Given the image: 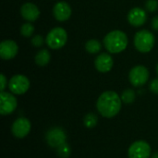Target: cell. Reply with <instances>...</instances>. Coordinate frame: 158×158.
<instances>
[{
  "instance_id": "obj_1",
  "label": "cell",
  "mask_w": 158,
  "mask_h": 158,
  "mask_svg": "<svg viewBox=\"0 0 158 158\" xmlns=\"http://www.w3.org/2000/svg\"><path fill=\"white\" fill-rule=\"evenodd\" d=\"M122 106L121 97L113 91L104 92L96 102V108L101 116L111 118L117 116Z\"/></svg>"
},
{
  "instance_id": "obj_2",
  "label": "cell",
  "mask_w": 158,
  "mask_h": 158,
  "mask_svg": "<svg viewBox=\"0 0 158 158\" xmlns=\"http://www.w3.org/2000/svg\"><path fill=\"white\" fill-rule=\"evenodd\" d=\"M104 45L111 54L120 53L124 51L128 45V37L126 33L121 31H112L104 38Z\"/></svg>"
},
{
  "instance_id": "obj_3",
  "label": "cell",
  "mask_w": 158,
  "mask_h": 158,
  "mask_svg": "<svg viewBox=\"0 0 158 158\" xmlns=\"http://www.w3.org/2000/svg\"><path fill=\"white\" fill-rule=\"evenodd\" d=\"M154 44L155 36L151 31L147 30H142L136 32L134 36V45L139 52L148 53L153 49Z\"/></svg>"
},
{
  "instance_id": "obj_4",
  "label": "cell",
  "mask_w": 158,
  "mask_h": 158,
  "mask_svg": "<svg viewBox=\"0 0 158 158\" xmlns=\"http://www.w3.org/2000/svg\"><path fill=\"white\" fill-rule=\"evenodd\" d=\"M68 41V33L66 30L61 27H56L52 29L46 38L45 43L51 49H59L62 48Z\"/></svg>"
},
{
  "instance_id": "obj_5",
  "label": "cell",
  "mask_w": 158,
  "mask_h": 158,
  "mask_svg": "<svg viewBox=\"0 0 158 158\" xmlns=\"http://www.w3.org/2000/svg\"><path fill=\"white\" fill-rule=\"evenodd\" d=\"M8 89L14 94H23L30 89V81L26 76L17 74L9 80Z\"/></svg>"
},
{
  "instance_id": "obj_6",
  "label": "cell",
  "mask_w": 158,
  "mask_h": 158,
  "mask_svg": "<svg viewBox=\"0 0 158 158\" xmlns=\"http://www.w3.org/2000/svg\"><path fill=\"white\" fill-rule=\"evenodd\" d=\"M151 146L145 141L134 142L129 148V158H150L151 156Z\"/></svg>"
},
{
  "instance_id": "obj_7",
  "label": "cell",
  "mask_w": 158,
  "mask_h": 158,
  "mask_svg": "<svg viewBox=\"0 0 158 158\" xmlns=\"http://www.w3.org/2000/svg\"><path fill=\"white\" fill-rule=\"evenodd\" d=\"M131 83L135 87L144 85L149 79V71L144 66H136L132 68L129 73Z\"/></svg>"
},
{
  "instance_id": "obj_8",
  "label": "cell",
  "mask_w": 158,
  "mask_h": 158,
  "mask_svg": "<svg viewBox=\"0 0 158 158\" xmlns=\"http://www.w3.org/2000/svg\"><path fill=\"white\" fill-rule=\"evenodd\" d=\"M17 98L12 94L5 91L0 93V114L2 116H6L13 113L17 108Z\"/></svg>"
},
{
  "instance_id": "obj_9",
  "label": "cell",
  "mask_w": 158,
  "mask_h": 158,
  "mask_svg": "<svg viewBox=\"0 0 158 158\" xmlns=\"http://www.w3.org/2000/svg\"><path fill=\"white\" fill-rule=\"evenodd\" d=\"M31 129V124L28 118H19L13 122L11 127V131L16 138L22 139L30 133Z\"/></svg>"
},
{
  "instance_id": "obj_10",
  "label": "cell",
  "mask_w": 158,
  "mask_h": 158,
  "mask_svg": "<svg viewBox=\"0 0 158 158\" xmlns=\"http://www.w3.org/2000/svg\"><path fill=\"white\" fill-rule=\"evenodd\" d=\"M66 133L60 128H53L46 134V142L50 147L58 148L66 143Z\"/></svg>"
},
{
  "instance_id": "obj_11",
  "label": "cell",
  "mask_w": 158,
  "mask_h": 158,
  "mask_svg": "<svg viewBox=\"0 0 158 158\" xmlns=\"http://www.w3.org/2000/svg\"><path fill=\"white\" fill-rule=\"evenodd\" d=\"M19 47L16 42L12 40H6L0 44V56L4 60H10L18 54Z\"/></svg>"
},
{
  "instance_id": "obj_12",
  "label": "cell",
  "mask_w": 158,
  "mask_h": 158,
  "mask_svg": "<svg viewBox=\"0 0 158 158\" xmlns=\"http://www.w3.org/2000/svg\"><path fill=\"white\" fill-rule=\"evenodd\" d=\"M53 14L56 20L66 21L71 16V7L67 2H58L53 7Z\"/></svg>"
},
{
  "instance_id": "obj_13",
  "label": "cell",
  "mask_w": 158,
  "mask_h": 158,
  "mask_svg": "<svg viewBox=\"0 0 158 158\" xmlns=\"http://www.w3.org/2000/svg\"><path fill=\"white\" fill-rule=\"evenodd\" d=\"M147 19L146 12L141 7H133L128 14V20L131 25L139 27L145 23Z\"/></svg>"
},
{
  "instance_id": "obj_14",
  "label": "cell",
  "mask_w": 158,
  "mask_h": 158,
  "mask_svg": "<svg viewBox=\"0 0 158 158\" xmlns=\"http://www.w3.org/2000/svg\"><path fill=\"white\" fill-rule=\"evenodd\" d=\"M94 66L99 72H108L113 67V58L109 54L102 53L96 57L94 61Z\"/></svg>"
},
{
  "instance_id": "obj_15",
  "label": "cell",
  "mask_w": 158,
  "mask_h": 158,
  "mask_svg": "<svg viewBox=\"0 0 158 158\" xmlns=\"http://www.w3.org/2000/svg\"><path fill=\"white\" fill-rule=\"evenodd\" d=\"M21 17L29 22L35 21L40 17V10L36 5L32 3H25L20 7Z\"/></svg>"
},
{
  "instance_id": "obj_16",
  "label": "cell",
  "mask_w": 158,
  "mask_h": 158,
  "mask_svg": "<svg viewBox=\"0 0 158 158\" xmlns=\"http://www.w3.org/2000/svg\"><path fill=\"white\" fill-rule=\"evenodd\" d=\"M50 59H51V55L47 49H43V50L39 51L34 57L35 63L40 67H44V66L47 65L49 63Z\"/></svg>"
},
{
  "instance_id": "obj_17",
  "label": "cell",
  "mask_w": 158,
  "mask_h": 158,
  "mask_svg": "<svg viewBox=\"0 0 158 158\" xmlns=\"http://www.w3.org/2000/svg\"><path fill=\"white\" fill-rule=\"evenodd\" d=\"M85 49L90 54H96V53H99L101 51L102 44L99 41L92 39V40H89L85 44Z\"/></svg>"
},
{
  "instance_id": "obj_18",
  "label": "cell",
  "mask_w": 158,
  "mask_h": 158,
  "mask_svg": "<svg viewBox=\"0 0 158 158\" xmlns=\"http://www.w3.org/2000/svg\"><path fill=\"white\" fill-rule=\"evenodd\" d=\"M97 121H98V118L95 114L94 113H89L87 114L84 118H83V124L86 128L88 129H92L94 127L96 126L97 124Z\"/></svg>"
},
{
  "instance_id": "obj_19",
  "label": "cell",
  "mask_w": 158,
  "mask_h": 158,
  "mask_svg": "<svg viewBox=\"0 0 158 158\" xmlns=\"http://www.w3.org/2000/svg\"><path fill=\"white\" fill-rule=\"evenodd\" d=\"M135 92L132 89H127L125 90L121 94V100L125 104H131L135 100Z\"/></svg>"
},
{
  "instance_id": "obj_20",
  "label": "cell",
  "mask_w": 158,
  "mask_h": 158,
  "mask_svg": "<svg viewBox=\"0 0 158 158\" xmlns=\"http://www.w3.org/2000/svg\"><path fill=\"white\" fill-rule=\"evenodd\" d=\"M34 31V27L31 22H26L20 27V34L24 37H31Z\"/></svg>"
},
{
  "instance_id": "obj_21",
  "label": "cell",
  "mask_w": 158,
  "mask_h": 158,
  "mask_svg": "<svg viewBox=\"0 0 158 158\" xmlns=\"http://www.w3.org/2000/svg\"><path fill=\"white\" fill-rule=\"evenodd\" d=\"M57 154L61 158H68L70 155V147L65 143L57 148Z\"/></svg>"
},
{
  "instance_id": "obj_22",
  "label": "cell",
  "mask_w": 158,
  "mask_h": 158,
  "mask_svg": "<svg viewBox=\"0 0 158 158\" xmlns=\"http://www.w3.org/2000/svg\"><path fill=\"white\" fill-rule=\"evenodd\" d=\"M145 7L148 11L154 12L158 9V1L157 0H147L145 4Z\"/></svg>"
},
{
  "instance_id": "obj_23",
  "label": "cell",
  "mask_w": 158,
  "mask_h": 158,
  "mask_svg": "<svg viewBox=\"0 0 158 158\" xmlns=\"http://www.w3.org/2000/svg\"><path fill=\"white\" fill-rule=\"evenodd\" d=\"M44 37H43L42 35H40V34H37V35L33 36L32 39H31V44H32V45L35 46V47H40V46H42L43 44H44Z\"/></svg>"
},
{
  "instance_id": "obj_24",
  "label": "cell",
  "mask_w": 158,
  "mask_h": 158,
  "mask_svg": "<svg viewBox=\"0 0 158 158\" xmlns=\"http://www.w3.org/2000/svg\"><path fill=\"white\" fill-rule=\"evenodd\" d=\"M150 90L155 94H158V79H155L152 81L150 84Z\"/></svg>"
},
{
  "instance_id": "obj_25",
  "label": "cell",
  "mask_w": 158,
  "mask_h": 158,
  "mask_svg": "<svg viewBox=\"0 0 158 158\" xmlns=\"http://www.w3.org/2000/svg\"><path fill=\"white\" fill-rule=\"evenodd\" d=\"M6 84H7V81H6L5 75L4 74H1V87H0L1 92H4V90L6 87Z\"/></svg>"
},
{
  "instance_id": "obj_26",
  "label": "cell",
  "mask_w": 158,
  "mask_h": 158,
  "mask_svg": "<svg viewBox=\"0 0 158 158\" xmlns=\"http://www.w3.org/2000/svg\"><path fill=\"white\" fill-rule=\"evenodd\" d=\"M152 27L154 30L158 31V16L157 17H155L152 20Z\"/></svg>"
},
{
  "instance_id": "obj_27",
  "label": "cell",
  "mask_w": 158,
  "mask_h": 158,
  "mask_svg": "<svg viewBox=\"0 0 158 158\" xmlns=\"http://www.w3.org/2000/svg\"><path fill=\"white\" fill-rule=\"evenodd\" d=\"M152 158H158V153L154 154V155H153V156H152Z\"/></svg>"
},
{
  "instance_id": "obj_28",
  "label": "cell",
  "mask_w": 158,
  "mask_h": 158,
  "mask_svg": "<svg viewBox=\"0 0 158 158\" xmlns=\"http://www.w3.org/2000/svg\"><path fill=\"white\" fill-rule=\"evenodd\" d=\"M156 72H157V74H158V64H157V66H156Z\"/></svg>"
}]
</instances>
